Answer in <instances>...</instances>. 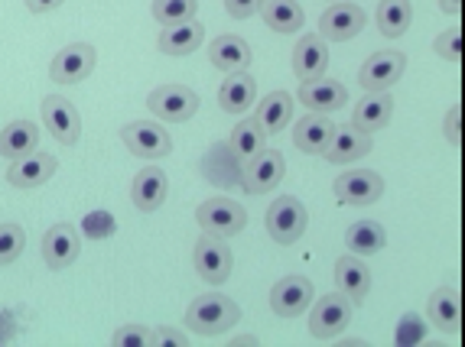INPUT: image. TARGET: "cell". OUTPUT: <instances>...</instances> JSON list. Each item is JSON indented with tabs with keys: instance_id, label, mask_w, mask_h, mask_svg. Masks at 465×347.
Instances as JSON below:
<instances>
[{
	"instance_id": "2e32d148",
	"label": "cell",
	"mask_w": 465,
	"mask_h": 347,
	"mask_svg": "<svg viewBox=\"0 0 465 347\" xmlns=\"http://www.w3.org/2000/svg\"><path fill=\"white\" fill-rule=\"evenodd\" d=\"M302 108H310L312 114H332V111L345 108V101H349V92L341 82L335 78H312V82H302L300 92H296Z\"/></svg>"
},
{
	"instance_id": "3957f363",
	"label": "cell",
	"mask_w": 465,
	"mask_h": 347,
	"mask_svg": "<svg viewBox=\"0 0 465 347\" xmlns=\"http://www.w3.org/2000/svg\"><path fill=\"white\" fill-rule=\"evenodd\" d=\"M147 108L150 114L166 120V124H186L199 111V94L186 85H160L150 92Z\"/></svg>"
},
{
	"instance_id": "6da1fadb",
	"label": "cell",
	"mask_w": 465,
	"mask_h": 347,
	"mask_svg": "<svg viewBox=\"0 0 465 347\" xmlns=\"http://www.w3.org/2000/svg\"><path fill=\"white\" fill-rule=\"evenodd\" d=\"M238 318H241L238 302L222 293H205L189 302L186 328L195 334H222V332H228L232 324H238Z\"/></svg>"
},
{
	"instance_id": "e575fe53",
	"label": "cell",
	"mask_w": 465,
	"mask_h": 347,
	"mask_svg": "<svg viewBox=\"0 0 465 347\" xmlns=\"http://www.w3.org/2000/svg\"><path fill=\"white\" fill-rule=\"evenodd\" d=\"M24 247H26V231H24V227H20V224H14V221L0 224V266L14 263L16 256L24 254Z\"/></svg>"
},
{
	"instance_id": "b9f144b4",
	"label": "cell",
	"mask_w": 465,
	"mask_h": 347,
	"mask_svg": "<svg viewBox=\"0 0 465 347\" xmlns=\"http://www.w3.org/2000/svg\"><path fill=\"white\" fill-rule=\"evenodd\" d=\"M440 10L450 16H459L462 14V0H440Z\"/></svg>"
},
{
	"instance_id": "9c48e42d",
	"label": "cell",
	"mask_w": 465,
	"mask_h": 347,
	"mask_svg": "<svg viewBox=\"0 0 465 347\" xmlns=\"http://www.w3.org/2000/svg\"><path fill=\"white\" fill-rule=\"evenodd\" d=\"M403 69H407V55L397 49H384V53L368 55V63L358 72V85L365 92H388L401 82Z\"/></svg>"
},
{
	"instance_id": "83f0119b",
	"label": "cell",
	"mask_w": 465,
	"mask_h": 347,
	"mask_svg": "<svg viewBox=\"0 0 465 347\" xmlns=\"http://www.w3.org/2000/svg\"><path fill=\"white\" fill-rule=\"evenodd\" d=\"M39 147V127L33 120H14L0 133V156L4 159H24V156L36 153Z\"/></svg>"
},
{
	"instance_id": "52a82bcc",
	"label": "cell",
	"mask_w": 465,
	"mask_h": 347,
	"mask_svg": "<svg viewBox=\"0 0 465 347\" xmlns=\"http://www.w3.org/2000/svg\"><path fill=\"white\" fill-rule=\"evenodd\" d=\"M283 176H287V162H283V153H277V149H261L241 166V182H244L248 195L271 192V188H277L283 182Z\"/></svg>"
},
{
	"instance_id": "8d00e7d4",
	"label": "cell",
	"mask_w": 465,
	"mask_h": 347,
	"mask_svg": "<svg viewBox=\"0 0 465 347\" xmlns=\"http://www.w3.org/2000/svg\"><path fill=\"white\" fill-rule=\"evenodd\" d=\"M433 49H436V55H442V59L459 63V59H462V30H446L442 36H436Z\"/></svg>"
},
{
	"instance_id": "1f68e13d",
	"label": "cell",
	"mask_w": 465,
	"mask_h": 347,
	"mask_svg": "<svg viewBox=\"0 0 465 347\" xmlns=\"http://www.w3.org/2000/svg\"><path fill=\"white\" fill-rule=\"evenodd\" d=\"M374 20H378L381 36H388V39L403 36V33L411 30V24H413L411 0H381L378 16H374Z\"/></svg>"
},
{
	"instance_id": "9a60e30c",
	"label": "cell",
	"mask_w": 465,
	"mask_h": 347,
	"mask_svg": "<svg viewBox=\"0 0 465 347\" xmlns=\"http://www.w3.org/2000/svg\"><path fill=\"white\" fill-rule=\"evenodd\" d=\"M78 250H82V237L72 227L69 221L53 224L43 237V260H46L49 270H65L78 260Z\"/></svg>"
},
{
	"instance_id": "74e56055",
	"label": "cell",
	"mask_w": 465,
	"mask_h": 347,
	"mask_svg": "<svg viewBox=\"0 0 465 347\" xmlns=\"http://www.w3.org/2000/svg\"><path fill=\"white\" fill-rule=\"evenodd\" d=\"M225 10L234 20H248L261 10V0H225Z\"/></svg>"
},
{
	"instance_id": "7c38bea8",
	"label": "cell",
	"mask_w": 465,
	"mask_h": 347,
	"mask_svg": "<svg viewBox=\"0 0 465 347\" xmlns=\"http://www.w3.org/2000/svg\"><path fill=\"white\" fill-rule=\"evenodd\" d=\"M368 14L355 4H332L326 14L319 16V36L329 39V43H349L358 33L365 30Z\"/></svg>"
},
{
	"instance_id": "44dd1931",
	"label": "cell",
	"mask_w": 465,
	"mask_h": 347,
	"mask_svg": "<svg viewBox=\"0 0 465 347\" xmlns=\"http://www.w3.org/2000/svg\"><path fill=\"white\" fill-rule=\"evenodd\" d=\"M335 285L339 293H345L351 299V305H361L368 299V289H371V273H368V263H361L358 256H339L335 260Z\"/></svg>"
},
{
	"instance_id": "4fadbf2b",
	"label": "cell",
	"mask_w": 465,
	"mask_h": 347,
	"mask_svg": "<svg viewBox=\"0 0 465 347\" xmlns=\"http://www.w3.org/2000/svg\"><path fill=\"white\" fill-rule=\"evenodd\" d=\"M94 69V46L88 43H72V46L59 49L55 59L49 63V75L53 82L59 85H78V82H85Z\"/></svg>"
},
{
	"instance_id": "cb8c5ba5",
	"label": "cell",
	"mask_w": 465,
	"mask_h": 347,
	"mask_svg": "<svg viewBox=\"0 0 465 347\" xmlns=\"http://www.w3.org/2000/svg\"><path fill=\"white\" fill-rule=\"evenodd\" d=\"M209 59H212V65L222 72H244L254 63V53H251V46L241 36L222 33L218 39H212Z\"/></svg>"
},
{
	"instance_id": "e0dca14e",
	"label": "cell",
	"mask_w": 465,
	"mask_h": 347,
	"mask_svg": "<svg viewBox=\"0 0 465 347\" xmlns=\"http://www.w3.org/2000/svg\"><path fill=\"white\" fill-rule=\"evenodd\" d=\"M170 195V178H166L163 169H156V166H147V169H140L134 176V186H131V201L134 208L150 215V211H160V205L166 201Z\"/></svg>"
},
{
	"instance_id": "d590c367",
	"label": "cell",
	"mask_w": 465,
	"mask_h": 347,
	"mask_svg": "<svg viewBox=\"0 0 465 347\" xmlns=\"http://www.w3.org/2000/svg\"><path fill=\"white\" fill-rule=\"evenodd\" d=\"M111 344L114 347H150V344H156V338L150 328H143V324H124V328H117L114 332Z\"/></svg>"
},
{
	"instance_id": "f546056e",
	"label": "cell",
	"mask_w": 465,
	"mask_h": 347,
	"mask_svg": "<svg viewBox=\"0 0 465 347\" xmlns=\"http://www.w3.org/2000/svg\"><path fill=\"white\" fill-rule=\"evenodd\" d=\"M261 16L273 33H296L306 24V14L296 0H261Z\"/></svg>"
},
{
	"instance_id": "ac0fdd59",
	"label": "cell",
	"mask_w": 465,
	"mask_h": 347,
	"mask_svg": "<svg viewBox=\"0 0 465 347\" xmlns=\"http://www.w3.org/2000/svg\"><path fill=\"white\" fill-rule=\"evenodd\" d=\"M329 69V46L326 39L316 36V33H306V36L296 43L293 49V72L300 82H312V78H322Z\"/></svg>"
},
{
	"instance_id": "7bdbcfd3",
	"label": "cell",
	"mask_w": 465,
	"mask_h": 347,
	"mask_svg": "<svg viewBox=\"0 0 465 347\" xmlns=\"http://www.w3.org/2000/svg\"><path fill=\"white\" fill-rule=\"evenodd\" d=\"M329 4H339V0H329Z\"/></svg>"
},
{
	"instance_id": "4316f807",
	"label": "cell",
	"mask_w": 465,
	"mask_h": 347,
	"mask_svg": "<svg viewBox=\"0 0 465 347\" xmlns=\"http://www.w3.org/2000/svg\"><path fill=\"white\" fill-rule=\"evenodd\" d=\"M202 39H205V30L202 24L195 20H186V24H173L160 30V39H156V46L163 55H189L202 46Z\"/></svg>"
},
{
	"instance_id": "7402d4cb",
	"label": "cell",
	"mask_w": 465,
	"mask_h": 347,
	"mask_svg": "<svg viewBox=\"0 0 465 347\" xmlns=\"http://www.w3.org/2000/svg\"><path fill=\"white\" fill-rule=\"evenodd\" d=\"M427 315L440 332L459 334V328H462V299H459L456 285H442V289H436L430 295Z\"/></svg>"
},
{
	"instance_id": "484cf974",
	"label": "cell",
	"mask_w": 465,
	"mask_h": 347,
	"mask_svg": "<svg viewBox=\"0 0 465 347\" xmlns=\"http://www.w3.org/2000/svg\"><path fill=\"white\" fill-rule=\"evenodd\" d=\"M371 153V133H361L355 127H335L332 140H329L326 147V162H355L361 156Z\"/></svg>"
},
{
	"instance_id": "f35d334b",
	"label": "cell",
	"mask_w": 465,
	"mask_h": 347,
	"mask_svg": "<svg viewBox=\"0 0 465 347\" xmlns=\"http://www.w3.org/2000/svg\"><path fill=\"white\" fill-rule=\"evenodd\" d=\"M459 120H462V108H459V104H452L450 117H446V137H450L452 147H459V137H462V127H459Z\"/></svg>"
},
{
	"instance_id": "30bf717a",
	"label": "cell",
	"mask_w": 465,
	"mask_h": 347,
	"mask_svg": "<svg viewBox=\"0 0 465 347\" xmlns=\"http://www.w3.org/2000/svg\"><path fill=\"white\" fill-rule=\"evenodd\" d=\"M121 140H124V147L131 149L134 156H140V159H163V156H170V149H173L170 133H166L160 124H153V120H134V124H124Z\"/></svg>"
},
{
	"instance_id": "836d02e7",
	"label": "cell",
	"mask_w": 465,
	"mask_h": 347,
	"mask_svg": "<svg viewBox=\"0 0 465 347\" xmlns=\"http://www.w3.org/2000/svg\"><path fill=\"white\" fill-rule=\"evenodd\" d=\"M199 10V0H153V16L160 26L186 24Z\"/></svg>"
},
{
	"instance_id": "d6986e66",
	"label": "cell",
	"mask_w": 465,
	"mask_h": 347,
	"mask_svg": "<svg viewBox=\"0 0 465 347\" xmlns=\"http://www.w3.org/2000/svg\"><path fill=\"white\" fill-rule=\"evenodd\" d=\"M391 117H394V98L388 92H368L351 114V127L361 133H378L391 124Z\"/></svg>"
},
{
	"instance_id": "5b68a950",
	"label": "cell",
	"mask_w": 465,
	"mask_h": 347,
	"mask_svg": "<svg viewBox=\"0 0 465 347\" xmlns=\"http://www.w3.org/2000/svg\"><path fill=\"white\" fill-rule=\"evenodd\" d=\"M193 263H195V273L209 285H222L228 276H232V266H234V256L232 247L225 244V237H205L195 240V250H193Z\"/></svg>"
},
{
	"instance_id": "ab89813d",
	"label": "cell",
	"mask_w": 465,
	"mask_h": 347,
	"mask_svg": "<svg viewBox=\"0 0 465 347\" xmlns=\"http://www.w3.org/2000/svg\"><path fill=\"white\" fill-rule=\"evenodd\" d=\"M153 338L156 344H186V334L176 332V328H156Z\"/></svg>"
},
{
	"instance_id": "4dcf8cb0",
	"label": "cell",
	"mask_w": 465,
	"mask_h": 347,
	"mask_svg": "<svg viewBox=\"0 0 465 347\" xmlns=\"http://www.w3.org/2000/svg\"><path fill=\"white\" fill-rule=\"evenodd\" d=\"M345 244H349L351 254L374 256L378 250H384V244H388V234H384V227H381L378 221H371V217H361V221H355L349 231H345Z\"/></svg>"
},
{
	"instance_id": "d4e9b609",
	"label": "cell",
	"mask_w": 465,
	"mask_h": 347,
	"mask_svg": "<svg viewBox=\"0 0 465 347\" xmlns=\"http://www.w3.org/2000/svg\"><path fill=\"white\" fill-rule=\"evenodd\" d=\"M257 101V82L248 72H228L225 85L218 92V108L225 114H244L254 108Z\"/></svg>"
},
{
	"instance_id": "f1b7e54d",
	"label": "cell",
	"mask_w": 465,
	"mask_h": 347,
	"mask_svg": "<svg viewBox=\"0 0 465 347\" xmlns=\"http://www.w3.org/2000/svg\"><path fill=\"white\" fill-rule=\"evenodd\" d=\"M290 111H293V98H290L287 92H271V94H264V101H261V104H257L254 120L264 127L267 137H273V133L287 130Z\"/></svg>"
},
{
	"instance_id": "8992f818",
	"label": "cell",
	"mask_w": 465,
	"mask_h": 347,
	"mask_svg": "<svg viewBox=\"0 0 465 347\" xmlns=\"http://www.w3.org/2000/svg\"><path fill=\"white\" fill-rule=\"evenodd\" d=\"M351 322V299L345 293H329L316 302L310 315V334L319 341L339 338Z\"/></svg>"
},
{
	"instance_id": "8fae6325",
	"label": "cell",
	"mask_w": 465,
	"mask_h": 347,
	"mask_svg": "<svg viewBox=\"0 0 465 347\" xmlns=\"http://www.w3.org/2000/svg\"><path fill=\"white\" fill-rule=\"evenodd\" d=\"M39 111H43L46 130L53 133L63 147H75L78 137H82V117L72 108V101L63 98V94H49V98H43V108Z\"/></svg>"
},
{
	"instance_id": "ba28073f",
	"label": "cell",
	"mask_w": 465,
	"mask_h": 347,
	"mask_svg": "<svg viewBox=\"0 0 465 347\" xmlns=\"http://www.w3.org/2000/svg\"><path fill=\"white\" fill-rule=\"evenodd\" d=\"M335 188V198L341 205H355V208H368L374 201L384 195V178L371 169H351V172H341L339 178L332 182Z\"/></svg>"
},
{
	"instance_id": "60d3db41",
	"label": "cell",
	"mask_w": 465,
	"mask_h": 347,
	"mask_svg": "<svg viewBox=\"0 0 465 347\" xmlns=\"http://www.w3.org/2000/svg\"><path fill=\"white\" fill-rule=\"evenodd\" d=\"M24 4L33 10V14H49V10H55L63 0H24Z\"/></svg>"
},
{
	"instance_id": "ffe728a7",
	"label": "cell",
	"mask_w": 465,
	"mask_h": 347,
	"mask_svg": "<svg viewBox=\"0 0 465 347\" xmlns=\"http://www.w3.org/2000/svg\"><path fill=\"white\" fill-rule=\"evenodd\" d=\"M55 176V156L49 153H30L24 159H14L7 169V182L14 188H39Z\"/></svg>"
},
{
	"instance_id": "5bb4252c",
	"label": "cell",
	"mask_w": 465,
	"mask_h": 347,
	"mask_svg": "<svg viewBox=\"0 0 465 347\" xmlns=\"http://www.w3.org/2000/svg\"><path fill=\"white\" fill-rule=\"evenodd\" d=\"M312 295H316V289H312L310 279L293 273V276H283L271 289V309L277 312L280 318H296L310 309Z\"/></svg>"
},
{
	"instance_id": "7a4b0ae2",
	"label": "cell",
	"mask_w": 465,
	"mask_h": 347,
	"mask_svg": "<svg viewBox=\"0 0 465 347\" xmlns=\"http://www.w3.org/2000/svg\"><path fill=\"white\" fill-rule=\"evenodd\" d=\"M195 221L212 237H234L238 231H244L248 211L241 208L238 201L225 198V195H215V198H205L195 208Z\"/></svg>"
},
{
	"instance_id": "603a6c76",
	"label": "cell",
	"mask_w": 465,
	"mask_h": 347,
	"mask_svg": "<svg viewBox=\"0 0 465 347\" xmlns=\"http://www.w3.org/2000/svg\"><path fill=\"white\" fill-rule=\"evenodd\" d=\"M332 133H335V124L326 114H306L302 120H296L293 143H296V149H302V153L322 156L329 147V140H332Z\"/></svg>"
},
{
	"instance_id": "d6a6232c",
	"label": "cell",
	"mask_w": 465,
	"mask_h": 347,
	"mask_svg": "<svg viewBox=\"0 0 465 347\" xmlns=\"http://www.w3.org/2000/svg\"><path fill=\"white\" fill-rule=\"evenodd\" d=\"M264 127L257 124L254 117H248V120H241L238 127L232 130V140H228V149H232L234 159L248 162L251 156H257L261 149H264Z\"/></svg>"
},
{
	"instance_id": "277c9868",
	"label": "cell",
	"mask_w": 465,
	"mask_h": 347,
	"mask_svg": "<svg viewBox=\"0 0 465 347\" xmlns=\"http://www.w3.org/2000/svg\"><path fill=\"white\" fill-rule=\"evenodd\" d=\"M306 224H310L306 205L300 198H293V195H280L271 208H267V231L283 247H290V244H296L302 237Z\"/></svg>"
}]
</instances>
